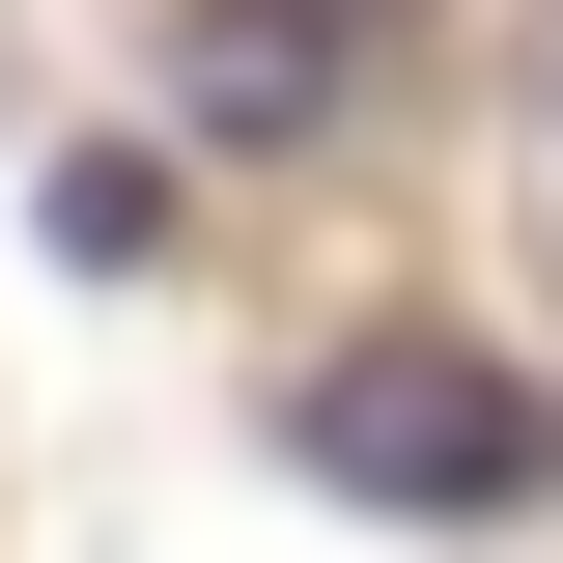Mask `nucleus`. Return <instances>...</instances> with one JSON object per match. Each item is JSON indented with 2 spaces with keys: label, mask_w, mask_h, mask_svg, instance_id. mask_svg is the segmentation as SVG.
Here are the masks:
<instances>
[{
  "label": "nucleus",
  "mask_w": 563,
  "mask_h": 563,
  "mask_svg": "<svg viewBox=\"0 0 563 563\" xmlns=\"http://www.w3.org/2000/svg\"><path fill=\"white\" fill-rule=\"evenodd\" d=\"M282 451H310L339 507L479 536V507H536V479H563V395H536V366H479V339H339L310 395H282Z\"/></svg>",
  "instance_id": "nucleus-1"
},
{
  "label": "nucleus",
  "mask_w": 563,
  "mask_h": 563,
  "mask_svg": "<svg viewBox=\"0 0 563 563\" xmlns=\"http://www.w3.org/2000/svg\"><path fill=\"white\" fill-rule=\"evenodd\" d=\"M310 29H339V0H225V29H198V141H310V113H339Z\"/></svg>",
  "instance_id": "nucleus-2"
}]
</instances>
